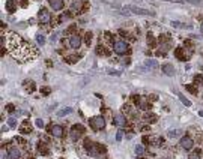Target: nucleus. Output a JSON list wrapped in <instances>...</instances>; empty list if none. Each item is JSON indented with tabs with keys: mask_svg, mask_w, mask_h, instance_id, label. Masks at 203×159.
Listing matches in <instances>:
<instances>
[{
	"mask_svg": "<svg viewBox=\"0 0 203 159\" xmlns=\"http://www.w3.org/2000/svg\"><path fill=\"white\" fill-rule=\"evenodd\" d=\"M9 42H8V48L11 51V54L17 59H21L23 62L30 59V51L33 50V47L30 44H24L15 33H9Z\"/></svg>",
	"mask_w": 203,
	"mask_h": 159,
	"instance_id": "obj_1",
	"label": "nucleus"
},
{
	"mask_svg": "<svg viewBox=\"0 0 203 159\" xmlns=\"http://www.w3.org/2000/svg\"><path fill=\"white\" fill-rule=\"evenodd\" d=\"M84 131H86V129H84L83 125H74V126L71 128V140H72V141H78Z\"/></svg>",
	"mask_w": 203,
	"mask_h": 159,
	"instance_id": "obj_2",
	"label": "nucleus"
},
{
	"mask_svg": "<svg viewBox=\"0 0 203 159\" xmlns=\"http://www.w3.org/2000/svg\"><path fill=\"white\" fill-rule=\"evenodd\" d=\"M90 126H92L95 131H101V129H104V126H105V120H104L102 116L92 117V119H90Z\"/></svg>",
	"mask_w": 203,
	"mask_h": 159,
	"instance_id": "obj_3",
	"label": "nucleus"
},
{
	"mask_svg": "<svg viewBox=\"0 0 203 159\" xmlns=\"http://www.w3.org/2000/svg\"><path fill=\"white\" fill-rule=\"evenodd\" d=\"M113 50L116 54H125V53H128V44L125 41H115Z\"/></svg>",
	"mask_w": 203,
	"mask_h": 159,
	"instance_id": "obj_4",
	"label": "nucleus"
},
{
	"mask_svg": "<svg viewBox=\"0 0 203 159\" xmlns=\"http://www.w3.org/2000/svg\"><path fill=\"white\" fill-rule=\"evenodd\" d=\"M123 11H132L137 15H154V12H151L149 9H143V8H137V6H125Z\"/></svg>",
	"mask_w": 203,
	"mask_h": 159,
	"instance_id": "obj_5",
	"label": "nucleus"
},
{
	"mask_svg": "<svg viewBox=\"0 0 203 159\" xmlns=\"http://www.w3.org/2000/svg\"><path fill=\"white\" fill-rule=\"evenodd\" d=\"M38 20H39L42 24H48L51 21V15H50V12L45 8H42L39 12H38Z\"/></svg>",
	"mask_w": 203,
	"mask_h": 159,
	"instance_id": "obj_6",
	"label": "nucleus"
},
{
	"mask_svg": "<svg viewBox=\"0 0 203 159\" xmlns=\"http://www.w3.org/2000/svg\"><path fill=\"white\" fill-rule=\"evenodd\" d=\"M48 132H50V135H53V137H56V138H60V137L63 135V128H62L60 125H51V126L48 128Z\"/></svg>",
	"mask_w": 203,
	"mask_h": 159,
	"instance_id": "obj_7",
	"label": "nucleus"
},
{
	"mask_svg": "<svg viewBox=\"0 0 203 159\" xmlns=\"http://www.w3.org/2000/svg\"><path fill=\"white\" fill-rule=\"evenodd\" d=\"M179 144H181V147H182V149H185V150H191V149H193V146H194V141H193V138H191V137H182Z\"/></svg>",
	"mask_w": 203,
	"mask_h": 159,
	"instance_id": "obj_8",
	"label": "nucleus"
},
{
	"mask_svg": "<svg viewBox=\"0 0 203 159\" xmlns=\"http://www.w3.org/2000/svg\"><path fill=\"white\" fill-rule=\"evenodd\" d=\"M135 105L141 110H149V101L145 96H135Z\"/></svg>",
	"mask_w": 203,
	"mask_h": 159,
	"instance_id": "obj_9",
	"label": "nucleus"
},
{
	"mask_svg": "<svg viewBox=\"0 0 203 159\" xmlns=\"http://www.w3.org/2000/svg\"><path fill=\"white\" fill-rule=\"evenodd\" d=\"M69 44L72 48H80L81 45V36H78V33H74L71 38H69Z\"/></svg>",
	"mask_w": 203,
	"mask_h": 159,
	"instance_id": "obj_10",
	"label": "nucleus"
},
{
	"mask_svg": "<svg viewBox=\"0 0 203 159\" xmlns=\"http://www.w3.org/2000/svg\"><path fill=\"white\" fill-rule=\"evenodd\" d=\"M48 3L53 8V11H60L63 8V5H65L63 0H48Z\"/></svg>",
	"mask_w": 203,
	"mask_h": 159,
	"instance_id": "obj_11",
	"label": "nucleus"
},
{
	"mask_svg": "<svg viewBox=\"0 0 203 159\" xmlns=\"http://www.w3.org/2000/svg\"><path fill=\"white\" fill-rule=\"evenodd\" d=\"M113 123L116 125V126H119V128H123L125 125H126V119L121 116V114H116L115 116V119H113Z\"/></svg>",
	"mask_w": 203,
	"mask_h": 159,
	"instance_id": "obj_12",
	"label": "nucleus"
},
{
	"mask_svg": "<svg viewBox=\"0 0 203 159\" xmlns=\"http://www.w3.org/2000/svg\"><path fill=\"white\" fill-rule=\"evenodd\" d=\"M5 8H6V11L8 12H15L17 11V0H8L6 2V5H5Z\"/></svg>",
	"mask_w": 203,
	"mask_h": 159,
	"instance_id": "obj_13",
	"label": "nucleus"
},
{
	"mask_svg": "<svg viewBox=\"0 0 203 159\" xmlns=\"http://www.w3.org/2000/svg\"><path fill=\"white\" fill-rule=\"evenodd\" d=\"M8 155H9V158H11V159H20V156H21V152H20L17 147H11Z\"/></svg>",
	"mask_w": 203,
	"mask_h": 159,
	"instance_id": "obj_14",
	"label": "nucleus"
},
{
	"mask_svg": "<svg viewBox=\"0 0 203 159\" xmlns=\"http://www.w3.org/2000/svg\"><path fill=\"white\" fill-rule=\"evenodd\" d=\"M162 71H164L165 75H168V77H173V75H175V68H173L171 65H164V66H162Z\"/></svg>",
	"mask_w": 203,
	"mask_h": 159,
	"instance_id": "obj_15",
	"label": "nucleus"
},
{
	"mask_svg": "<svg viewBox=\"0 0 203 159\" xmlns=\"http://www.w3.org/2000/svg\"><path fill=\"white\" fill-rule=\"evenodd\" d=\"M20 132H21V134H30V132H32L29 122H23V125L20 126Z\"/></svg>",
	"mask_w": 203,
	"mask_h": 159,
	"instance_id": "obj_16",
	"label": "nucleus"
},
{
	"mask_svg": "<svg viewBox=\"0 0 203 159\" xmlns=\"http://www.w3.org/2000/svg\"><path fill=\"white\" fill-rule=\"evenodd\" d=\"M81 6H83L81 0H74V3L71 5V11H72V12H80Z\"/></svg>",
	"mask_w": 203,
	"mask_h": 159,
	"instance_id": "obj_17",
	"label": "nucleus"
},
{
	"mask_svg": "<svg viewBox=\"0 0 203 159\" xmlns=\"http://www.w3.org/2000/svg\"><path fill=\"white\" fill-rule=\"evenodd\" d=\"M145 66H146V68H151V69H157V68H158V62H157V60H146Z\"/></svg>",
	"mask_w": 203,
	"mask_h": 159,
	"instance_id": "obj_18",
	"label": "nucleus"
},
{
	"mask_svg": "<svg viewBox=\"0 0 203 159\" xmlns=\"http://www.w3.org/2000/svg\"><path fill=\"white\" fill-rule=\"evenodd\" d=\"M182 134V131L181 129H170L168 132H167V135L170 137V138H175V137H179Z\"/></svg>",
	"mask_w": 203,
	"mask_h": 159,
	"instance_id": "obj_19",
	"label": "nucleus"
},
{
	"mask_svg": "<svg viewBox=\"0 0 203 159\" xmlns=\"http://www.w3.org/2000/svg\"><path fill=\"white\" fill-rule=\"evenodd\" d=\"M178 96H179V99H181V102L184 104V105H187V107H191V101L190 99H187L184 95H181V93H178Z\"/></svg>",
	"mask_w": 203,
	"mask_h": 159,
	"instance_id": "obj_20",
	"label": "nucleus"
},
{
	"mask_svg": "<svg viewBox=\"0 0 203 159\" xmlns=\"http://www.w3.org/2000/svg\"><path fill=\"white\" fill-rule=\"evenodd\" d=\"M72 113V108H65V110H60L59 113H57V116L59 117H63V116H68V114H71Z\"/></svg>",
	"mask_w": 203,
	"mask_h": 159,
	"instance_id": "obj_21",
	"label": "nucleus"
},
{
	"mask_svg": "<svg viewBox=\"0 0 203 159\" xmlns=\"http://www.w3.org/2000/svg\"><path fill=\"white\" fill-rule=\"evenodd\" d=\"M145 122L154 123V122H157V116H154V114H146V116H145Z\"/></svg>",
	"mask_w": 203,
	"mask_h": 159,
	"instance_id": "obj_22",
	"label": "nucleus"
},
{
	"mask_svg": "<svg viewBox=\"0 0 203 159\" xmlns=\"http://www.w3.org/2000/svg\"><path fill=\"white\" fill-rule=\"evenodd\" d=\"M38 150H39V153H44V155H45V153H48V149H47V147H45V144H44V143H38Z\"/></svg>",
	"mask_w": 203,
	"mask_h": 159,
	"instance_id": "obj_23",
	"label": "nucleus"
},
{
	"mask_svg": "<svg viewBox=\"0 0 203 159\" xmlns=\"http://www.w3.org/2000/svg\"><path fill=\"white\" fill-rule=\"evenodd\" d=\"M200 155H202V153H200V150H194V152L188 156V159H202Z\"/></svg>",
	"mask_w": 203,
	"mask_h": 159,
	"instance_id": "obj_24",
	"label": "nucleus"
},
{
	"mask_svg": "<svg viewBox=\"0 0 203 159\" xmlns=\"http://www.w3.org/2000/svg\"><path fill=\"white\" fill-rule=\"evenodd\" d=\"M143 153H145V147H143V146H140V144H138V146H137V147H135V155H137V156H140V158H141V156H143Z\"/></svg>",
	"mask_w": 203,
	"mask_h": 159,
	"instance_id": "obj_25",
	"label": "nucleus"
},
{
	"mask_svg": "<svg viewBox=\"0 0 203 159\" xmlns=\"http://www.w3.org/2000/svg\"><path fill=\"white\" fill-rule=\"evenodd\" d=\"M36 41H38V44H39V45H44V44H45V36H44V35H36Z\"/></svg>",
	"mask_w": 203,
	"mask_h": 159,
	"instance_id": "obj_26",
	"label": "nucleus"
},
{
	"mask_svg": "<svg viewBox=\"0 0 203 159\" xmlns=\"http://www.w3.org/2000/svg\"><path fill=\"white\" fill-rule=\"evenodd\" d=\"M185 89H187L188 92H191V93H194V95H197V89H196V87H193L191 84H187V86H185Z\"/></svg>",
	"mask_w": 203,
	"mask_h": 159,
	"instance_id": "obj_27",
	"label": "nucleus"
},
{
	"mask_svg": "<svg viewBox=\"0 0 203 159\" xmlns=\"http://www.w3.org/2000/svg\"><path fill=\"white\" fill-rule=\"evenodd\" d=\"M24 84H26V89L30 90V92L35 89V87H33V81H24Z\"/></svg>",
	"mask_w": 203,
	"mask_h": 159,
	"instance_id": "obj_28",
	"label": "nucleus"
},
{
	"mask_svg": "<svg viewBox=\"0 0 203 159\" xmlns=\"http://www.w3.org/2000/svg\"><path fill=\"white\" fill-rule=\"evenodd\" d=\"M148 44H149L151 47H155V44H157V42H155V39H154V36H152V35H148Z\"/></svg>",
	"mask_w": 203,
	"mask_h": 159,
	"instance_id": "obj_29",
	"label": "nucleus"
},
{
	"mask_svg": "<svg viewBox=\"0 0 203 159\" xmlns=\"http://www.w3.org/2000/svg\"><path fill=\"white\" fill-rule=\"evenodd\" d=\"M194 83L203 86V77H202V75H196V77H194Z\"/></svg>",
	"mask_w": 203,
	"mask_h": 159,
	"instance_id": "obj_30",
	"label": "nucleus"
},
{
	"mask_svg": "<svg viewBox=\"0 0 203 159\" xmlns=\"http://www.w3.org/2000/svg\"><path fill=\"white\" fill-rule=\"evenodd\" d=\"M8 125H9L11 128H15V126H17V122H15V119H12V117H11V119L8 120Z\"/></svg>",
	"mask_w": 203,
	"mask_h": 159,
	"instance_id": "obj_31",
	"label": "nucleus"
},
{
	"mask_svg": "<svg viewBox=\"0 0 203 159\" xmlns=\"http://www.w3.org/2000/svg\"><path fill=\"white\" fill-rule=\"evenodd\" d=\"M35 125L39 128V129H42L44 128V120H41V119H36V122H35Z\"/></svg>",
	"mask_w": 203,
	"mask_h": 159,
	"instance_id": "obj_32",
	"label": "nucleus"
},
{
	"mask_svg": "<svg viewBox=\"0 0 203 159\" xmlns=\"http://www.w3.org/2000/svg\"><path fill=\"white\" fill-rule=\"evenodd\" d=\"M86 42H87V45L92 42V33H86Z\"/></svg>",
	"mask_w": 203,
	"mask_h": 159,
	"instance_id": "obj_33",
	"label": "nucleus"
},
{
	"mask_svg": "<svg viewBox=\"0 0 203 159\" xmlns=\"http://www.w3.org/2000/svg\"><path fill=\"white\" fill-rule=\"evenodd\" d=\"M6 110H8L9 113H14V110H15V108H14V105H11V104H9V105L6 107Z\"/></svg>",
	"mask_w": 203,
	"mask_h": 159,
	"instance_id": "obj_34",
	"label": "nucleus"
},
{
	"mask_svg": "<svg viewBox=\"0 0 203 159\" xmlns=\"http://www.w3.org/2000/svg\"><path fill=\"white\" fill-rule=\"evenodd\" d=\"M41 92L45 93V95H48V93H50V89H48V87H44V89H41Z\"/></svg>",
	"mask_w": 203,
	"mask_h": 159,
	"instance_id": "obj_35",
	"label": "nucleus"
},
{
	"mask_svg": "<svg viewBox=\"0 0 203 159\" xmlns=\"http://www.w3.org/2000/svg\"><path fill=\"white\" fill-rule=\"evenodd\" d=\"M171 26H175V27H181V23H179V21H171Z\"/></svg>",
	"mask_w": 203,
	"mask_h": 159,
	"instance_id": "obj_36",
	"label": "nucleus"
},
{
	"mask_svg": "<svg viewBox=\"0 0 203 159\" xmlns=\"http://www.w3.org/2000/svg\"><path fill=\"white\" fill-rule=\"evenodd\" d=\"M116 140H118V141H121V140H122V131H119V132H118V135H116Z\"/></svg>",
	"mask_w": 203,
	"mask_h": 159,
	"instance_id": "obj_37",
	"label": "nucleus"
},
{
	"mask_svg": "<svg viewBox=\"0 0 203 159\" xmlns=\"http://www.w3.org/2000/svg\"><path fill=\"white\" fill-rule=\"evenodd\" d=\"M68 62H69V63H74V62H75V57H69Z\"/></svg>",
	"mask_w": 203,
	"mask_h": 159,
	"instance_id": "obj_38",
	"label": "nucleus"
},
{
	"mask_svg": "<svg viewBox=\"0 0 203 159\" xmlns=\"http://www.w3.org/2000/svg\"><path fill=\"white\" fill-rule=\"evenodd\" d=\"M8 129H9L8 126H2V132H8Z\"/></svg>",
	"mask_w": 203,
	"mask_h": 159,
	"instance_id": "obj_39",
	"label": "nucleus"
},
{
	"mask_svg": "<svg viewBox=\"0 0 203 159\" xmlns=\"http://www.w3.org/2000/svg\"><path fill=\"white\" fill-rule=\"evenodd\" d=\"M199 116H200V117H203V110H202V111H199Z\"/></svg>",
	"mask_w": 203,
	"mask_h": 159,
	"instance_id": "obj_40",
	"label": "nucleus"
},
{
	"mask_svg": "<svg viewBox=\"0 0 203 159\" xmlns=\"http://www.w3.org/2000/svg\"><path fill=\"white\" fill-rule=\"evenodd\" d=\"M200 30H202V32H203V23H202V24H200Z\"/></svg>",
	"mask_w": 203,
	"mask_h": 159,
	"instance_id": "obj_41",
	"label": "nucleus"
},
{
	"mask_svg": "<svg viewBox=\"0 0 203 159\" xmlns=\"http://www.w3.org/2000/svg\"><path fill=\"white\" fill-rule=\"evenodd\" d=\"M202 71H203V68H202Z\"/></svg>",
	"mask_w": 203,
	"mask_h": 159,
	"instance_id": "obj_42",
	"label": "nucleus"
}]
</instances>
